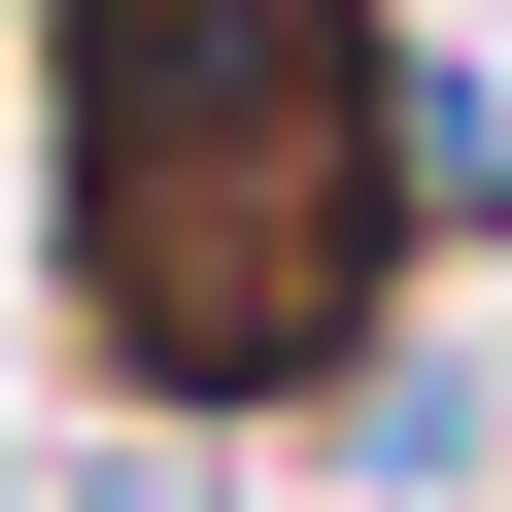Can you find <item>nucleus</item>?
<instances>
[{"mask_svg": "<svg viewBox=\"0 0 512 512\" xmlns=\"http://www.w3.org/2000/svg\"><path fill=\"white\" fill-rule=\"evenodd\" d=\"M35 308L137 444H308L444 308V35L410 0H0Z\"/></svg>", "mask_w": 512, "mask_h": 512, "instance_id": "f257e3e1", "label": "nucleus"}, {"mask_svg": "<svg viewBox=\"0 0 512 512\" xmlns=\"http://www.w3.org/2000/svg\"><path fill=\"white\" fill-rule=\"evenodd\" d=\"M0 308H35V137H0Z\"/></svg>", "mask_w": 512, "mask_h": 512, "instance_id": "f03ea898", "label": "nucleus"}]
</instances>
